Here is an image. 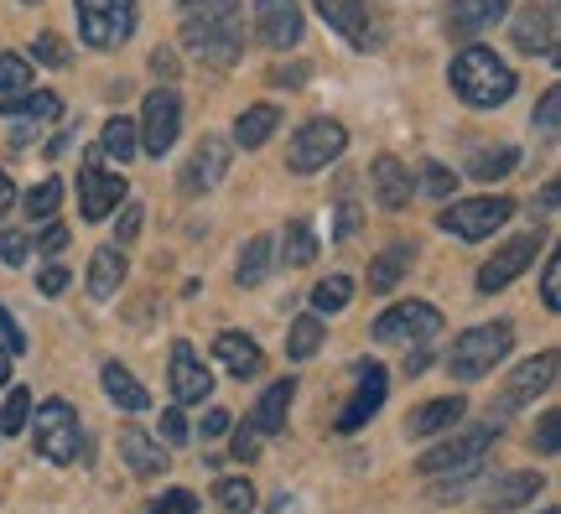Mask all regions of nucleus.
Instances as JSON below:
<instances>
[{"mask_svg": "<svg viewBox=\"0 0 561 514\" xmlns=\"http://www.w3.org/2000/svg\"><path fill=\"white\" fill-rule=\"evenodd\" d=\"M343 151H348V130L339 119H307L291 136V146H286V167L297 178H307V172H322L328 161H339Z\"/></svg>", "mask_w": 561, "mask_h": 514, "instance_id": "obj_6", "label": "nucleus"}, {"mask_svg": "<svg viewBox=\"0 0 561 514\" xmlns=\"http://www.w3.org/2000/svg\"><path fill=\"white\" fill-rule=\"evenodd\" d=\"M37 250H42V255H58V250H68V229H62L58 218H47V224H42Z\"/></svg>", "mask_w": 561, "mask_h": 514, "instance_id": "obj_49", "label": "nucleus"}, {"mask_svg": "<svg viewBox=\"0 0 561 514\" xmlns=\"http://www.w3.org/2000/svg\"><path fill=\"white\" fill-rule=\"evenodd\" d=\"M115 250H125V244H136L140 239V203H125V214H121V229H115Z\"/></svg>", "mask_w": 561, "mask_h": 514, "instance_id": "obj_50", "label": "nucleus"}, {"mask_svg": "<svg viewBox=\"0 0 561 514\" xmlns=\"http://www.w3.org/2000/svg\"><path fill=\"white\" fill-rule=\"evenodd\" d=\"M121 457L130 462V473H136V478H161L167 468H172L167 447H161L157 436H146L140 426H125V432H121Z\"/></svg>", "mask_w": 561, "mask_h": 514, "instance_id": "obj_22", "label": "nucleus"}, {"mask_svg": "<svg viewBox=\"0 0 561 514\" xmlns=\"http://www.w3.org/2000/svg\"><path fill=\"white\" fill-rule=\"evenodd\" d=\"M276 125H280V110H276V104H250V110L234 119V140H240L244 151H261L265 140L276 136Z\"/></svg>", "mask_w": 561, "mask_h": 514, "instance_id": "obj_29", "label": "nucleus"}, {"mask_svg": "<svg viewBox=\"0 0 561 514\" xmlns=\"http://www.w3.org/2000/svg\"><path fill=\"white\" fill-rule=\"evenodd\" d=\"M26 255H32V235L0 229V260H5V265H26Z\"/></svg>", "mask_w": 561, "mask_h": 514, "instance_id": "obj_45", "label": "nucleus"}, {"mask_svg": "<svg viewBox=\"0 0 561 514\" xmlns=\"http://www.w3.org/2000/svg\"><path fill=\"white\" fill-rule=\"evenodd\" d=\"M100 157H115L125 167L130 157H140V136H136V119H104V130H100Z\"/></svg>", "mask_w": 561, "mask_h": 514, "instance_id": "obj_32", "label": "nucleus"}, {"mask_svg": "<svg viewBox=\"0 0 561 514\" xmlns=\"http://www.w3.org/2000/svg\"><path fill=\"white\" fill-rule=\"evenodd\" d=\"M214 358H219L224 375H234V379H255L265 369L261 343H255V338H244V333H219L214 338Z\"/></svg>", "mask_w": 561, "mask_h": 514, "instance_id": "obj_19", "label": "nucleus"}, {"mask_svg": "<svg viewBox=\"0 0 561 514\" xmlns=\"http://www.w3.org/2000/svg\"><path fill=\"white\" fill-rule=\"evenodd\" d=\"M182 47L203 58L208 68H229L244 47V16L240 0H203L198 16L182 21Z\"/></svg>", "mask_w": 561, "mask_h": 514, "instance_id": "obj_1", "label": "nucleus"}, {"mask_svg": "<svg viewBox=\"0 0 561 514\" xmlns=\"http://www.w3.org/2000/svg\"><path fill=\"white\" fill-rule=\"evenodd\" d=\"M146 514H198V494L193 489H167L161 499L146 504Z\"/></svg>", "mask_w": 561, "mask_h": 514, "instance_id": "obj_44", "label": "nucleus"}, {"mask_svg": "<svg viewBox=\"0 0 561 514\" xmlns=\"http://www.w3.org/2000/svg\"><path fill=\"white\" fill-rule=\"evenodd\" d=\"M271 260H276V239L271 235H255L250 244L240 250V286H261L265 276H271Z\"/></svg>", "mask_w": 561, "mask_h": 514, "instance_id": "obj_33", "label": "nucleus"}, {"mask_svg": "<svg viewBox=\"0 0 561 514\" xmlns=\"http://www.w3.org/2000/svg\"><path fill=\"white\" fill-rule=\"evenodd\" d=\"M125 193H130V187H125L121 172H104L100 151H89V161H83V172H79V214L89 218V224H100V218H110L121 208Z\"/></svg>", "mask_w": 561, "mask_h": 514, "instance_id": "obj_11", "label": "nucleus"}, {"mask_svg": "<svg viewBox=\"0 0 561 514\" xmlns=\"http://www.w3.org/2000/svg\"><path fill=\"white\" fill-rule=\"evenodd\" d=\"M551 379H557V354L546 349V354L525 358L520 369L510 375V385H504V406H510V411H525L536 396H546V390H551Z\"/></svg>", "mask_w": 561, "mask_h": 514, "instance_id": "obj_18", "label": "nucleus"}, {"mask_svg": "<svg viewBox=\"0 0 561 514\" xmlns=\"http://www.w3.org/2000/svg\"><path fill=\"white\" fill-rule=\"evenodd\" d=\"M359 235V208H354V198L339 203V229H333V239H354Z\"/></svg>", "mask_w": 561, "mask_h": 514, "instance_id": "obj_53", "label": "nucleus"}, {"mask_svg": "<svg viewBox=\"0 0 561 514\" xmlns=\"http://www.w3.org/2000/svg\"><path fill=\"white\" fill-rule=\"evenodd\" d=\"M214 494H219L224 514H250L255 510V483H250V478H219Z\"/></svg>", "mask_w": 561, "mask_h": 514, "instance_id": "obj_39", "label": "nucleus"}, {"mask_svg": "<svg viewBox=\"0 0 561 514\" xmlns=\"http://www.w3.org/2000/svg\"><path fill=\"white\" fill-rule=\"evenodd\" d=\"M224 432H229V415H224V411L203 415V436H224Z\"/></svg>", "mask_w": 561, "mask_h": 514, "instance_id": "obj_58", "label": "nucleus"}, {"mask_svg": "<svg viewBox=\"0 0 561 514\" xmlns=\"http://www.w3.org/2000/svg\"><path fill=\"white\" fill-rule=\"evenodd\" d=\"M541 489H546L541 473H510V478H500V483L483 494V504H489L494 514H510V510H520V504H530Z\"/></svg>", "mask_w": 561, "mask_h": 514, "instance_id": "obj_26", "label": "nucleus"}, {"mask_svg": "<svg viewBox=\"0 0 561 514\" xmlns=\"http://www.w3.org/2000/svg\"><path fill=\"white\" fill-rule=\"evenodd\" d=\"M16 203V182H11V172H0V214Z\"/></svg>", "mask_w": 561, "mask_h": 514, "instance_id": "obj_60", "label": "nucleus"}, {"mask_svg": "<svg viewBox=\"0 0 561 514\" xmlns=\"http://www.w3.org/2000/svg\"><path fill=\"white\" fill-rule=\"evenodd\" d=\"M234 457H240V462H255V457H261V442H255V432H250V426H240V432H234Z\"/></svg>", "mask_w": 561, "mask_h": 514, "instance_id": "obj_56", "label": "nucleus"}, {"mask_svg": "<svg viewBox=\"0 0 561 514\" xmlns=\"http://www.w3.org/2000/svg\"><path fill=\"white\" fill-rule=\"evenodd\" d=\"M541 514H557V510H541Z\"/></svg>", "mask_w": 561, "mask_h": 514, "instance_id": "obj_62", "label": "nucleus"}, {"mask_svg": "<svg viewBox=\"0 0 561 514\" xmlns=\"http://www.w3.org/2000/svg\"><path fill=\"white\" fill-rule=\"evenodd\" d=\"M37 286H42V297H62V292H68V271H62V265H47L37 276Z\"/></svg>", "mask_w": 561, "mask_h": 514, "instance_id": "obj_55", "label": "nucleus"}, {"mask_svg": "<svg viewBox=\"0 0 561 514\" xmlns=\"http://www.w3.org/2000/svg\"><path fill=\"white\" fill-rule=\"evenodd\" d=\"M167 385H172V400H178V406H203V400L214 396V375H208V364L198 358L193 343H172Z\"/></svg>", "mask_w": 561, "mask_h": 514, "instance_id": "obj_14", "label": "nucleus"}, {"mask_svg": "<svg viewBox=\"0 0 561 514\" xmlns=\"http://www.w3.org/2000/svg\"><path fill=\"white\" fill-rule=\"evenodd\" d=\"M385 390H390V375H385L380 364H359V390H354V400L339 411V421H333V432L339 436H354L364 432L375 415H380L385 406Z\"/></svg>", "mask_w": 561, "mask_h": 514, "instance_id": "obj_13", "label": "nucleus"}, {"mask_svg": "<svg viewBox=\"0 0 561 514\" xmlns=\"http://www.w3.org/2000/svg\"><path fill=\"white\" fill-rule=\"evenodd\" d=\"M510 218H515V198H462V203H447V208L437 214V224L447 229V235L479 244V239L500 235Z\"/></svg>", "mask_w": 561, "mask_h": 514, "instance_id": "obj_7", "label": "nucleus"}, {"mask_svg": "<svg viewBox=\"0 0 561 514\" xmlns=\"http://www.w3.org/2000/svg\"><path fill=\"white\" fill-rule=\"evenodd\" d=\"M405 271H411V250H405V244L375 255V265H369V292H396V281H401Z\"/></svg>", "mask_w": 561, "mask_h": 514, "instance_id": "obj_34", "label": "nucleus"}, {"mask_svg": "<svg viewBox=\"0 0 561 514\" xmlns=\"http://www.w3.org/2000/svg\"><path fill=\"white\" fill-rule=\"evenodd\" d=\"M348 301H354V281L348 276H322L318 286H312V312H343V307H348Z\"/></svg>", "mask_w": 561, "mask_h": 514, "instance_id": "obj_36", "label": "nucleus"}, {"mask_svg": "<svg viewBox=\"0 0 561 514\" xmlns=\"http://www.w3.org/2000/svg\"><path fill=\"white\" fill-rule=\"evenodd\" d=\"M121 281H125V250H115V244L94 250V260H89V297L110 301L121 292Z\"/></svg>", "mask_w": 561, "mask_h": 514, "instance_id": "obj_27", "label": "nucleus"}, {"mask_svg": "<svg viewBox=\"0 0 561 514\" xmlns=\"http://www.w3.org/2000/svg\"><path fill=\"white\" fill-rule=\"evenodd\" d=\"M504 11H510V0H453V11H447V37H479L483 26H494Z\"/></svg>", "mask_w": 561, "mask_h": 514, "instance_id": "obj_24", "label": "nucleus"}, {"mask_svg": "<svg viewBox=\"0 0 561 514\" xmlns=\"http://www.w3.org/2000/svg\"><path fill=\"white\" fill-rule=\"evenodd\" d=\"M0 349H5L11 358L26 354V333L16 328V312H11V307H0Z\"/></svg>", "mask_w": 561, "mask_h": 514, "instance_id": "obj_46", "label": "nucleus"}, {"mask_svg": "<svg viewBox=\"0 0 561 514\" xmlns=\"http://www.w3.org/2000/svg\"><path fill=\"white\" fill-rule=\"evenodd\" d=\"M178 130H182V100L178 89H151L146 94V104H140V151L146 157H167L172 146H178Z\"/></svg>", "mask_w": 561, "mask_h": 514, "instance_id": "obj_8", "label": "nucleus"}, {"mask_svg": "<svg viewBox=\"0 0 561 514\" xmlns=\"http://www.w3.org/2000/svg\"><path fill=\"white\" fill-rule=\"evenodd\" d=\"M151 73L172 83L182 73V68H178V53H172V47H157V53H151Z\"/></svg>", "mask_w": 561, "mask_h": 514, "instance_id": "obj_54", "label": "nucleus"}, {"mask_svg": "<svg viewBox=\"0 0 561 514\" xmlns=\"http://www.w3.org/2000/svg\"><path fill=\"white\" fill-rule=\"evenodd\" d=\"M557 104H561V94H557V89H546V94H541V110H536V125H541L546 136H557Z\"/></svg>", "mask_w": 561, "mask_h": 514, "instance_id": "obj_52", "label": "nucleus"}, {"mask_svg": "<svg viewBox=\"0 0 561 514\" xmlns=\"http://www.w3.org/2000/svg\"><path fill=\"white\" fill-rule=\"evenodd\" d=\"M322 349V317L307 312L291 322V333H286V358H312Z\"/></svg>", "mask_w": 561, "mask_h": 514, "instance_id": "obj_35", "label": "nucleus"}, {"mask_svg": "<svg viewBox=\"0 0 561 514\" xmlns=\"http://www.w3.org/2000/svg\"><path fill=\"white\" fill-rule=\"evenodd\" d=\"M291 396H297V379H276L271 390H265L261 400H255V411H250V432L255 436H276L286 432V411H291Z\"/></svg>", "mask_w": 561, "mask_h": 514, "instance_id": "obj_23", "label": "nucleus"}, {"mask_svg": "<svg viewBox=\"0 0 561 514\" xmlns=\"http://www.w3.org/2000/svg\"><path fill=\"white\" fill-rule=\"evenodd\" d=\"M224 167H229V146L219 136H203L193 161H187V172H182V187L187 193H208V187H219Z\"/></svg>", "mask_w": 561, "mask_h": 514, "instance_id": "obj_21", "label": "nucleus"}, {"mask_svg": "<svg viewBox=\"0 0 561 514\" xmlns=\"http://www.w3.org/2000/svg\"><path fill=\"white\" fill-rule=\"evenodd\" d=\"M462 411H468V400H462V396L426 400L421 411H411V421H405V436H416V442H432V436L453 432V426L462 421Z\"/></svg>", "mask_w": 561, "mask_h": 514, "instance_id": "obj_20", "label": "nucleus"}, {"mask_svg": "<svg viewBox=\"0 0 561 514\" xmlns=\"http://www.w3.org/2000/svg\"><path fill=\"white\" fill-rule=\"evenodd\" d=\"M541 301H546V312H561V255L546 260V271H541Z\"/></svg>", "mask_w": 561, "mask_h": 514, "instance_id": "obj_47", "label": "nucleus"}, {"mask_svg": "<svg viewBox=\"0 0 561 514\" xmlns=\"http://www.w3.org/2000/svg\"><path fill=\"white\" fill-rule=\"evenodd\" d=\"M432 358H437V354H426V349H416V354L405 358V375H421V369H432Z\"/></svg>", "mask_w": 561, "mask_h": 514, "instance_id": "obj_59", "label": "nucleus"}, {"mask_svg": "<svg viewBox=\"0 0 561 514\" xmlns=\"http://www.w3.org/2000/svg\"><path fill=\"white\" fill-rule=\"evenodd\" d=\"M322 11V21L339 32L348 47H359V53H369L375 42H380V32H375V21H369V11H364V0H312Z\"/></svg>", "mask_w": 561, "mask_h": 514, "instance_id": "obj_15", "label": "nucleus"}, {"mask_svg": "<svg viewBox=\"0 0 561 514\" xmlns=\"http://www.w3.org/2000/svg\"><path fill=\"white\" fill-rule=\"evenodd\" d=\"M161 436H167V442H187V415H182V406L161 411Z\"/></svg>", "mask_w": 561, "mask_h": 514, "instance_id": "obj_51", "label": "nucleus"}, {"mask_svg": "<svg viewBox=\"0 0 561 514\" xmlns=\"http://www.w3.org/2000/svg\"><path fill=\"white\" fill-rule=\"evenodd\" d=\"M32 58H37L42 68H68V62H73V53H68V42H62L58 32H42V37L32 42Z\"/></svg>", "mask_w": 561, "mask_h": 514, "instance_id": "obj_43", "label": "nucleus"}, {"mask_svg": "<svg viewBox=\"0 0 561 514\" xmlns=\"http://www.w3.org/2000/svg\"><path fill=\"white\" fill-rule=\"evenodd\" d=\"M453 94H458L462 104H473V110H494V104H504L515 89H520V79H515V68L494 53V47H462L458 58H453Z\"/></svg>", "mask_w": 561, "mask_h": 514, "instance_id": "obj_2", "label": "nucleus"}, {"mask_svg": "<svg viewBox=\"0 0 561 514\" xmlns=\"http://www.w3.org/2000/svg\"><path fill=\"white\" fill-rule=\"evenodd\" d=\"M26 415H32V390H11V396L0 400V442H5V436H16L21 426H26Z\"/></svg>", "mask_w": 561, "mask_h": 514, "instance_id": "obj_41", "label": "nucleus"}, {"mask_svg": "<svg viewBox=\"0 0 561 514\" xmlns=\"http://www.w3.org/2000/svg\"><path fill=\"white\" fill-rule=\"evenodd\" d=\"M255 32L265 47H297L301 42V5L297 0H255Z\"/></svg>", "mask_w": 561, "mask_h": 514, "instance_id": "obj_17", "label": "nucleus"}, {"mask_svg": "<svg viewBox=\"0 0 561 514\" xmlns=\"http://www.w3.org/2000/svg\"><path fill=\"white\" fill-rule=\"evenodd\" d=\"M0 385H11V354L0 349Z\"/></svg>", "mask_w": 561, "mask_h": 514, "instance_id": "obj_61", "label": "nucleus"}, {"mask_svg": "<svg viewBox=\"0 0 561 514\" xmlns=\"http://www.w3.org/2000/svg\"><path fill=\"white\" fill-rule=\"evenodd\" d=\"M307 79V62H291V68H271V83H301Z\"/></svg>", "mask_w": 561, "mask_h": 514, "instance_id": "obj_57", "label": "nucleus"}, {"mask_svg": "<svg viewBox=\"0 0 561 514\" xmlns=\"http://www.w3.org/2000/svg\"><path fill=\"white\" fill-rule=\"evenodd\" d=\"M416 187L426 193V198H453V193H458V178H453V172H447L442 161L426 157V161L416 167Z\"/></svg>", "mask_w": 561, "mask_h": 514, "instance_id": "obj_40", "label": "nucleus"}, {"mask_svg": "<svg viewBox=\"0 0 561 514\" xmlns=\"http://www.w3.org/2000/svg\"><path fill=\"white\" fill-rule=\"evenodd\" d=\"M530 447H536L541 457H551V453L561 447V442H557V411H546L541 421H536V436H530Z\"/></svg>", "mask_w": 561, "mask_h": 514, "instance_id": "obj_48", "label": "nucleus"}, {"mask_svg": "<svg viewBox=\"0 0 561 514\" xmlns=\"http://www.w3.org/2000/svg\"><path fill=\"white\" fill-rule=\"evenodd\" d=\"M0 115L5 119H58L62 115V100L53 94V89H26V94H16V100H0Z\"/></svg>", "mask_w": 561, "mask_h": 514, "instance_id": "obj_30", "label": "nucleus"}, {"mask_svg": "<svg viewBox=\"0 0 561 514\" xmlns=\"http://www.w3.org/2000/svg\"><path fill=\"white\" fill-rule=\"evenodd\" d=\"M32 89V62L21 53H0V100H16Z\"/></svg>", "mask_w": 561, "mask_h": 514, "instance_id": "obj_38", "label": "nucleus"}, {"mask_svg": "<svg viewBox=\"0 0 561 514\" xmlns=\"http://www.w3.org/2000/svg\"><path fill=\"white\" fill-rule=\"evenodd\" d=\"M515 167H520V151H515V146H494V151H479L468 172L479 182H500V178H510Z\"/></svg>", "mask_w": 561, "mask_h": 514, "instance_id": "obj_37", "label": "nucleus"}, {"mask_svg": "<svg viewBox=\"0 0 561 514\" xmlns=\"http://www.w3.org/2000/svg\"><path fill=\"white\" fill-rule=\"evenodd\" d=\"M437 328H442V312L432 301H396V307L375 322V338H380V343H426Z\"/></svg>", "mask_w": 561, "mask_h": 514, "instance_id": "obj_12", "label": "nucleus"}, {"mask_svg": "<svg viewBox=\"0 0 561 514\" xmlns=\"http://www.w3.org/2000/svg\"><path fill=\"white\" fill-rule=\"evenodd\" d=\"M494 436H500V426H494V421H483V426H468V432L447 436V442H437L432 453H421L416 473L437 478V473H453V468H468V462H479V457L489 453V442H494Z\"/></svg>", "mask_w": 561, "mask_h": 514, "instance_id": "obj_10", "label": "nucleus"}, {"mask_svg": "<svg viewBox=\"0 0 561 514\" xmlns=\"http://www.w3.org/2000/svg\"><path fill=\"white\" fill-rule=\"evenodd\" d=\"M276 255L286 260L291 271H301V265H312V260H318V235H312V224H307V218H291V224H286Z\"/></svg>", "mask_w": 561, "mask_h": 514, "instance_id": "obj_31", "label": "nucleus"}, {"mask_svg": "<svg viewBox=\"0 0 561 514\" xmlns=\"http://www.w3.org/2000/svg\"><path fill=\"white\" fill-rule=\"evenodd\" d=\"M26 5H37V0H26Z\"/></svg>", "mask_w": 561, "mask_h": 514, "instance_id": "obj_63", "label": "nucleus"}, {"mask_svg": "<svg viewBox=\"0 0 561 514\" xmlns=\"http://www.w3.org/2000/svg\"><path fill=\"white\" fill-rule=\"evenodd\" d=\"M541 244L546 235L541 229H530V235H515V239H504L494 255L483 260V271H479V292L483 297H494V292H504L510 281H520L530 265H536V255H541Z\"/></svg>", "mask_w": 561, "mask_h": 514, "instance_id": "obj_9", "label": "nucleus"}, {"mask_svg": "<svg viewBox=\"0 0 561 514\" xmlns=\"http://www.w3.org/2000/svg\"><path fill=\"white\" fill-rule=\"evenodd\" d=\"M187 5H193V0H187Z\"/></svg>", "mask_w": 561, "mask_h": 514, "instance_id": "obj_64", "label": "nucleus"}, {"mask_svg": "<svg viewBox=\"0 0 561 514\" xmlns=\"http://www.w3.org/2000/svg\"><path fill=\"white\" fill-rule=\"evenodd\" d=\"M100 379H104V396L115 400L121 411H146V406H151V396H146V385H140V379L130 375L125 364H115V358H110V364L100 369Z\"/></svg>", "mask_w": 561, "mask_h": 514, "instance_id": "obj_28", "label": "nucleus"}, {"mask_svg": "<svg viewBox=\"0 0 561 514\" xmlns=\"http://www.w3.org/2000/svg\"><path fill=\"white\" fill-rule=\"evenodd\" d=\"M375 193H380V208H390V214H401L405 203H411V172H405L401 157H390V151H380L375 157Z\"/></svg>", "mask_w": 561, "mask_h": 514, "instance_id": "obj_25", "label": "nucleus"}, {"mask_svg": "<svg viewBox=\"0 0 561 514\" xmlns=\"http://www.w3.org/2000/svg\"><path fill=\"white\" fill-rule=\"evenodd\" d=\"M510 349H515V328H510V322H483V328L458 333L453 354H447V369H453V379L468 385V379L494 375V364L510 358Z\"/></svg>", "mask_w": 561, "mask_h": 514, "instance_id": "obj_3", "label": "nucleus"}, {"mask_svg": "<svg viewBox=\"0 0 561 514\" xmlns=\"http://www.w3.org/2000/svg\"><path fill=\"white\" fill-rule=\"evenodd\" d=\"M73 11H79V37L110 53V47L130 42L140 21V0H73Z\"/></svg>", "mask_w": 561, "mask_h": 514, "instance_id": "obj_5", "label": "nucleus"}, {"mask_svg": "<svg viewBox=\"0 0 561 514\" xmlns=\"http://www.w3.org/2000/svg\"><path fill=\"white\" fill-rule=\"evenodd\" d=\"M515 47L557 58V0H530L515 16Z\"/></svg>", "mask_w": 561, "mask_h": 514, "instance_id": "obj_16", "label": "nucleus"}, {"mask_svg": "<svg viewBox=\"0 0 561 514\" xmlns=\"http://www.w3.org/2000/svg\"><path fill=\"white\" fill-rule=\"evenodd\" d=\"M26 214L32 218H42V224H47V218L58 214V203H62V182L58 178H47V182H37V187H32V193H26Z\"/></svg>", "mask_w": 561, "mask_h": 514, "instance_id": "obj_42", "label": "nucleus"}, {"mask_svg": "<svg viewBox=\"0 0 561 514\" xmlns=\"http://www.w3.org/2000/svg\"><path fill=\"white\" fill-rule=\"evenodd\" d=\"M32 421V447H37L47 462H58L68 468L83 447V426H79V411L68 406V400H42L37 411L26 415Z\"/></svg>", "mask_w": 561, "mask_h": 514, "instance_id": "obj_4", "label": "nucleus"}]
</instances>
